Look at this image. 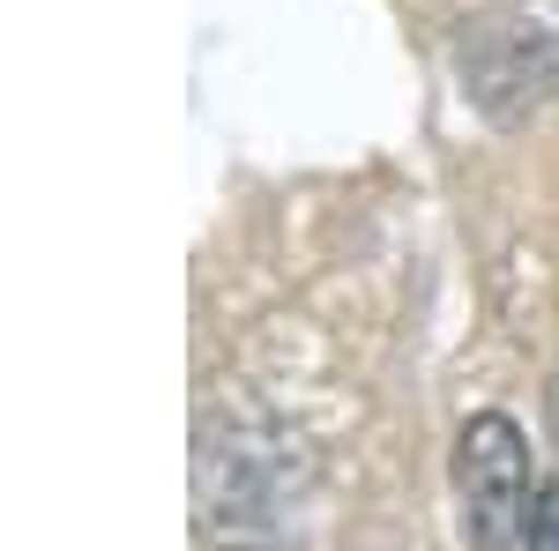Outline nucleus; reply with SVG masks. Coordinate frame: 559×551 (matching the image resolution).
I'll return each instance as SVG.
<instances>
[{
	"instance_id": "obj_2",
	"label": "nucleus",
	"mask_w": 559,
	"mask_h": 551,
	"mask_svg": "<svg viewBox=\"0 0 559 551\" xmlns=\"http://www.w3.org/2000/svg\"><path fill=\"white\" fill-rule=\"evenodd\" d=\"M522 544L530 551H559V484H545L530 500V522H522Z\"/></svg>"
},
{
	"instance_id": "obj_1",
	"label": "nucleus",
	"mask_w": 559,
	"mask_h": 551,
	"mask_svg": "<svg viewBox=\"0 0 559 551\" xmlns=\"http://www.w3.org/2000/svg\"><path fill=\"white\" fill-rule=\"evenodd\" d=\"M455 507H463V544L508 551L530 522V447L522 424L500 410H477L455 432Z\"/></svg>"
},
{
	"instance_id": "obj_3",
	"label": "nucleus",
	"mask_w": 559,
	"mask_h": 551,
	"mask_svg": "<svg viewBox=\"0 0 559 551\" xmlns=\"http://www.w3.org/2000/svg\"><path fill=\"white\" fill-rule=\"evenodd\" d=\"M552 432H559V381H552Z\"/></svg>"
}]
</instances>
